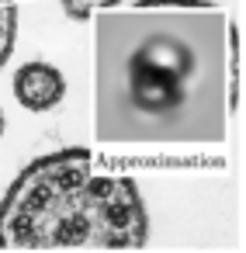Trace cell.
<instances>
[{"label":"cell","mask_w":246,"mask_h":253,"mask_svg":"<svg viewBox=\"0 0 246 253\" xmlns=\"http://www.w3.org/2000/svg\"><path fill=\"white\" fill-rule=\"evenodd\" d=\"M0 135H4V111H0Z\"/></svg>","instance_id":"obj_5"},{"label":"cell","mask_w":246,"mask_h":253,"mask_svg":"<svg viewBox=\"0 0 246 253\" xmlns=\"http://www.w3.org/2000/svg\"><path fill=\"white\" fill-rule=\"evenodd\" d=\"M236 32L211 0H135L97 11V139L225 142L236 104Z\"/></svg>","instance_id":"obj_1"},{"label":"cell","mask_w":246,"mask_h":253,"mask_svg":"<svg viewBox=\"0 0 246 253\" xmlns=\"http://www.w3.org/2000/svg\"><path fill=\"white\" fill-rule=\"evenodd\" d=\"M94 167L87 146L32 160L0 201V250H139L149 218L135 180Z\"/></svg>","instance_id":"obj_2"},{"label":"cell","mask_w":246,"mask_h":253,"mask_svg":"<svg viewBox=\"0 0 246 253\" xmlns=\"http://www.w3.org/2000/svg\"><path fill=\"white\" fill-rule=\"evenodd\" d=\"M18 39V0H0V70L11 59Z\"/></svg>","instance_id":"obj_4"},{"label":"cell","mask_w":246,"mask_h":253,"mask_svg":"<svg viewBox=\"0 0 246 253\" xmlns=\"http://www.w3.org/2000/svg\"><path fill=\"white\" fill-rule=\"evenodd\" d=\"M63 94H66V80L52 63L32 59L14 77V97L28 111H49L63 101Z\"/></svg>","instance_id":"obj_3"}]
</instances>
